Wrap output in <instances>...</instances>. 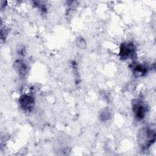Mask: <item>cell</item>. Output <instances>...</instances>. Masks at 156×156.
Wrapping results in <instances>:
<instances>
[{
  "label": "cell",
  "instance_id": "cell-1",
  "mask_svg": "<svg viewBox=\"0 0 156 156\" xmlns=\"http://www.w3.org/2000/svg\"><path fill=\"white\" fill-rule=\"evenodd\" d=\"M137 140L141 150H147L155 142V130L149 127H143L138 131Z\"/></svg>",
  "mask_w": 156,
  "mask_h": 156
},
{
  "label": "cell",
  "instance_id": "cell-3",
  "mask_svg": "<svg viewBox=\"0 0 156 156\" xmlns=\"http://www.w3.org/2000/svg\"><path fill=\"white\" fill-rule=\"evenodd\" d=\"M35 100L29 94H23L19 99V105L24 111L30 112L34 107Z\"/></svg>",
  "mask_w": 156,
  "mask_h": 156
},
{
  "label": "cell",
  "instance_id": "cell-5",
  "mask_svg": "<svg viewBox=\"0 0 156 156\" xmlns=\"http://www.w3.org/2000/svg\"><path fill=\"white\" fill-rule=\"evenodd\" d=\"M147 72V67L141 64H138L133 68V73L136 77H141L145 75Z\"/></svg>",
  "mask_w": 156,
  "mask_h": 156
},
{
  "label": "cell",
  "instance_id": "cell-6",
  "mask_svg": "<svg viewBox=\"0 0 156 156\" xmlns=\"http://www.w3.org/2000/svg\"><path fill=\"white\" fill-rule=\"evenodd\" d=\"M15 68L21 76H24L27 71V66L21 60H18L15 63Z\"/></svg>",
  "mask_w": 156,
  "mask_h": 156
},
{
  "label": "cell",
  "instance_id": "cell-2",
  "mask_svg": "<svg viewBox=\"0 0 156 156\" xmlns=\"http://www.w3.org/2000/svg\"><path fill=\"white\" fill-rule=\"evenodd\" d=\"M136 54V48L132 42L121 43L119 49V56L122 60H128L133 58Z\"/></svg>",
  "mask_w": 156,
  "mask_h": 156
},
{
  "label": "cell",
  "instance_id": "cell-4",
  "mask_svg": "<svg viewBox=\"0 0 156 156\" xmlns=\"http://www.w3.org/2000/svg\"><path fill=\"white\" fill-rule=\"evenodd\" d=\"M146 105L140 100H136L133 102L132 110L136 119L141 120L144 118L146 112Z\"/></svg>",
  "mask_w": 156,
  "mask_h": 156
}]
</instances>
